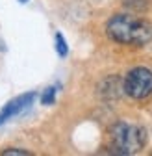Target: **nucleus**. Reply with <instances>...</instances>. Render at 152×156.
Returning <instances> with one entry per match:
<instances>
[{
	"label": "nucleus",
	"instance_id": "f257e3e1",
	"mask_svg": "<svg viewBox=\"0 0 152 156\" xmlns=\"http://www.w3.org/2000/svg\"><path fill=\"white\" fill-rule=\"evenodd\" d=\"M106 34L113 43L145 47L152 41V24L134 13H117L106 23Z\"/></svg>",
	"mask_w": 152,
	"mask_h": 156
},
{
	"label": "nucleus",
	"instance_id": "f03ea898",
	"mask_svg": "<svg viewBox=\"0 0 152 156\" xmlns=\"http://www.w3.org/2000/svg\"><path fill=\"white\" fill-rule=\"evenodd\" d=\"M147 140H148L147 128L134 123L119 121L109 128V141H111L113 154H121V156L136 154L147 145Z\"/></svg>",
	"mask_w": 152,
	"mask_h": 156
},
{
	"label": "nucleus",
	"instance_id": "7ed1b4c3",
	"mask_svg": "<svg viewBox=\"0 0 152 156\" xmlns=\"http://www.w3.org/2000/svg\"><path fill=\"white\" fill-rule=\"evenodd\" d=\"M123 91L134 101H143L152 95V71L147 67L130 69L123 80Z\"/></svg>",
	"mask_w": 152,
	"mask_h": 156
},
{
	"label": "nucleus",
	"instance_id": "20e7f679",
	"mask_svg": "<svg viewBox=\"0 0 152 156\" xmlns=\"http://www.w3.org/2000/svg\"><path fill=\"white\" fill-rule=\"evenodd\" d=\"M35 93L33 91H30V93H24V95H19L17 99H13V101H9L4 108H2V112H0V125H4L6 121H9V119H13L15 115H19V113H22L24 110H28L32 104H33V101H35Z\"/></svg>",
	"mask_w": 152,
	"mask_h": 156
},
{
	"label": "nucleus",
	"instance_id": "39448f33",
	"mask_svg": "<svg viewBox=\"0 0 152 156\" xmlns=\"http://www.w3.org/2000/svg\"><path fill=\"white\" fill-rule=\"evenodd\" d=\"M56 93H58V87H56V86L47 87V89L41 93V104H45V106L54 104V102H56Z\"/></svg>",
	"mask_w": 152,
	"mask_h": 156
},
{
	"label": "nucleus",
	"instance_id": "423d86ee",
	"mask_svg": "<svg viewBox=\"0 0 152 156\" xmlns=\"http://www.w3.org/2000/svg\"><path fill=\"white\" fill-rule=\"evenodd\" d=\"M56 52H58V56L60 58H65L67 54H69V47H67V41H65V37H63V34H56Z\"/></svg>",
	"mask_w": 152,
	"mask_h": 156
},
{
	"label": "nucleus",
	"instance_id": "0eeeda50",
	"mask_svg": "<svg viewBox=\"0 0 152 156\" xmlns=\"http://www.w3.org/2000/svg\"><path fill=\"white\" fill-rule=\"evenodd\" d=\"M2 156H32V152H30V151H26V149L9 147V149L2 151Z\"/></svg>",
	"mask_w": 152,
	"mask_h": 156
},
{
	"label": "nucleus",
	"instance_id": "6e6552de",
	"mask_svg": "<svg viewBox=\"0 0 152 156\" xmlns=\"http://www.w3.org/2000/svg\"><path fill=\"white\" fill-rule=\"evenodd\" d=\"M19 2H22V4H24V2H28V0H19Z\"/></svg>",
	"mask_w": 152,
	"mask_h": 156
}]
</instances>
